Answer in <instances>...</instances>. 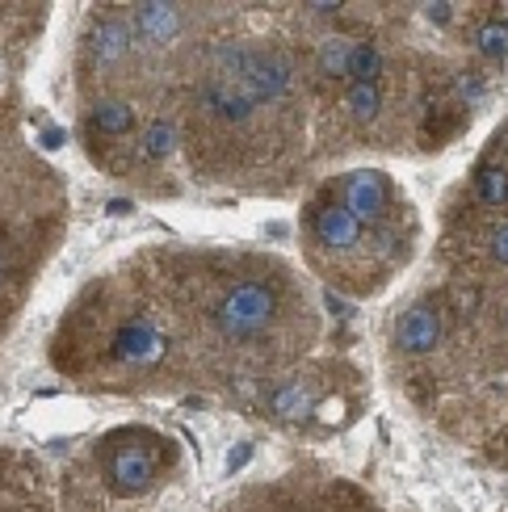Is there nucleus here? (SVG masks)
<instances>
[{
    "label": "nucleus",
    "instance_id": "12",
    "mask_svg": "<svg viewBox=\"0 0 508 512\" xmlns=\"http://www.w3.org/2000/svg\"><path fill=\"white\" fill-rule=\"evenodd\" d=\"M479 248H483V256H488L492 265L508 269V223L483 227V231H479Z\"/></svg>",
    "mask_w": 508,
    "mask_h": 512
},
{
    "label": "nucleus",
    "instance_id": "2",
    "mask_svg": "<svg viewBox=\"0 0 508 512\" xmlns=\"http://www.w3.org/2000/svg\"><path fill=\"white\" fill-rule=\"evenodd\" d=\"M135 265L173 319L194 387L286 370L320 332L303 282L269 252L147 248Z\"/></svg>",
    "mask_w": 508,
    "mask_h": 512
},
{
    "label": "nucleus",
    "instance_id": "6",
    "mask_svg": "<svg viewBox=\"0 0 508 512\" xmlns=\"http://www.w3.org/2000/svg\"><path fill=\"white\" fill-rule=\"evenodd\" d=\"M139 72L135 30L126 5H97L84 13L76 34V93L80 101L101 93H131Z\"/></svg>",
    "mask_w": 508,
    "mask_h": 512
},
{
    "label": "nucleus",
    "instance_id": "1",
    "mask_svg": "<svg viewBox=\"0 0 508 512\" xmlns=\"http://www.w3.org/2000/svg\"><path fill=\"white\" fill-rule=\"evenodd\" d=\"M303 47L261 17L219 13L181 59L168 89V114L181 131V156L202 181L278 189L299 177L311 101Z\"/></svg>",
    "mask_w": 508,
    "mask_h": 512
},
{
    "label": "nucleus",
    "instance_id": "13",
    "mask_svg": "<svg viewBox=\"0 0 508 512\" xmlns=\"http://www.w3.org/2000/svg\"><path fill=\"white\" fill-rule=\"evenodd\" d=\"M47 9H26V5H0V42L13 38L17 26H26V21H42Z\"/></svg>",
    "mask_w": 508,
    "mask_h": 512
},
{
    "label": "nucleus",
    "instance_id": "8",
    "mask_svg": "<svg viewBox=\"0 0 508 512\" xmlns=\"http://www.w3.org/2000/svg\"><path fill=\"white\" fill-rule=\"evenodd\" d=\"M324 189L345 210H353L362 223L416 231V210H412L408 194L399 189V181L391 173H383V168H345V173L328 177Z\"/></svg>",
    "mask_w": 508,
    "mask_h": 512
},
{
    "label": "nucleus",
    "instance_id": "7",
    "mask_svg": "<svg viewBox=\"0 0 508 512\" xmlns=\"http://www.w3.org/2000/svg\"><path fill=\"white\" fill-rule=\"evenodd\" d=\"M97 471L114 496L139 500L168 479L177 462V450L152 429H114L97 441Z\"/></svg>",
    "mask_w": 508,
    "mask_h": 512
},
{
    "label": "nucleus",
    "instance_id": "10",
    "mask_svg": "<svg viewBox=\"0 0 508 512\" xmlns=\"http://www.w3.org/2000/svg\"><path fill=\"white\" fill-rule=\"evenodd\" d=\"M0 512H55L47 471L13 445H0Z\"/></svg>",
    "mask_w": 508,
    "mask_h": 512
},
{
    "label": "nucleus",
    "instance_id": "14",
    "mask_svg": "<svg viewBox=\"0 0 508 512\" xmlns=\"http://www.w3.org/2000/svg\"><path fill=\"white\" fill-rule=\"evenodd\" d=\"M479 51L488 55V59H508V26L504 21H496V26H488V30H479Z\"/></svg>",
    "mask_w": 508,
    "mask_h": 512
},
{
    "label": "nucleus",
    "instance_id": "11",
    "mask_svg": "<svg viewBox=\"0 0 508 512\" xmlns=\"http://www.w3.org/2000/svg\"><path fill=\"white\" fill-rule=\"evenodd\" d=\"M471 194L479 206H508V168L504 164H479L471 177Z\"/></svg>",
    "mask_w": 508,
    "mask_h": 512
},
{
    "label": "nucleus",
    "instance_id": "5",
    "mask_svg": "<svg viewBox=\"0 0 508 512\" xmlns=\"http://www.w3.org/2000/svg\"><path fill=\"white\" fill-rule=\"evenodd\" d=\"M299 236L315 277H324L332 290L353 298L378 294L412 261V248H416V231L362 223L324 185L303 202Z\"/></svg>",
    "mask_w": 508,
    "mask_h": 512
},
{
    "label": "nucleus",
    "instance_id": "9",
    "mask_svg": "<svg viewBox=\"0 0 508 512\" xmlns=\"http://www.w3.org/2000/svg\"><path fill=\"white\" fill-rule=\"evenodd\" d=\"M450 332V307L433 294H420L391 319V353L408 366H425L446 349Z\"/></svg>",
    "mask_w": 508,
    "mask_h": 512
},
{
    "label": "nucleus",
    "instance_id": "4",
    "mask_svg": "<svg viewBox=\"0 0 508 512\" xmlns=\"http://www.w3.org/2000/svg\"><path fill=\"white\" fill-rule=\"evenodd\" d=\"M68 236V181L38 152L13 97L0 93V349Z\"/></svg>",
    "mask_w": 508,
    "mask_h": 512
},
{
    "label": "nucleus",
    "instance_id": "3",
    "mask_svg": "<svg viewBox=\"0 0 508 512\" xmlns=\"http://www.w3.org/2000/svg\"><path fill=\"white\" fill-rule=\"evenodd\" d=\"M47 357L84 391L143 395L194 387L173 319L135 261L97 277L72 298Z\"/></svg>",
    "mask_w": 508,
    "mask_h": 512
}]
</instances>
